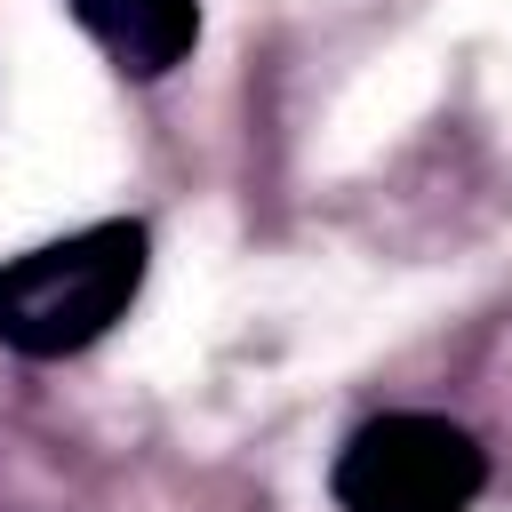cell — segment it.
I'll list each match as a JSON object with an SVG mask.
<instances>
[{"instance_id":"cell-1","label":"cell","mask_w":512,"mask_h":512,"mask_svg":"<svg viewBox=\"0 0 512 512\" xmlns=\"http://www.w3.org/2000/svg\"><path fill=\"white\" fill-rule=\"evenodd\" d=\"M144 256H152V232L128 216L8 256L0 264V344L24 360H64V352L96 344L136 304Z\"/></svg>"},{"instance_id":"cell-3","label":"cell","mask_w":512,"mask_h":512,"mask_svg":"<svg viewBox=\"0 0 512 512\" xmlns=\"http://www.w3.org/2000/svg\"><path fill=\"white\" fill-rule=\"evenodd\" d=\"M72 16H80L88 40H96L120 72H136V80L184 64L192 40H200V0H72Z\"/></svg>"},{"instance_id":"cell-2","label":"cell","mask_w":512,"mask_h":512,"mask_svg":"<svg viewBox=\"0 0 512 512\" xmlns=\"http://www.w3.org/2000/svg\"><path fill=\"white\" fill-rule=\"evenodd\" d=\"M344 512H472L488 488V456L448 416H376L344 440L328 472Z\"/></svg>"}]
</instances>
